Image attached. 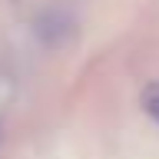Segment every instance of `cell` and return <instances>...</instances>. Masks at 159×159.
Segmentation results:
<instances>
[{
    "label": "cell",
    "instance_id": "cell-1",
    "mask_svg": "<svg viewBox=\"0 0 159 159\" xmlns=\"http://www.w3.org/2000/svg\"><path fill=\"white\" fill-rule=\"evenodd\" d=\"M143 113L159 126V83H149L143 89Z\"/></svg>",
    "mask_w": 159,
    "mask_h": 159
}]
</instances>
